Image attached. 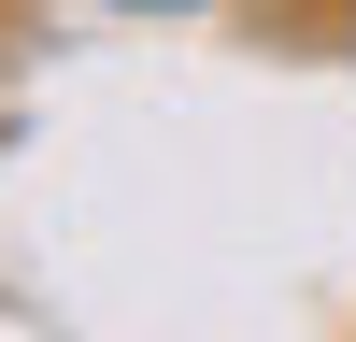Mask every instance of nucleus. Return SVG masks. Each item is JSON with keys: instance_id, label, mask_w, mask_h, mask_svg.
<instances>
[{"instance_id": "1", "label": "nucleus", "mask_w": 356, "mask_h": 342, "mask_svg": "<svg viewBox=\"0 0 356 342\" xmlns=\"http://www.w3.org/2000/svg\"><path fill=\"white\" fill-rule=\"evenodd\" d=\"M129 15H171V0H129Z\"/></svg>"}]
</instances>
